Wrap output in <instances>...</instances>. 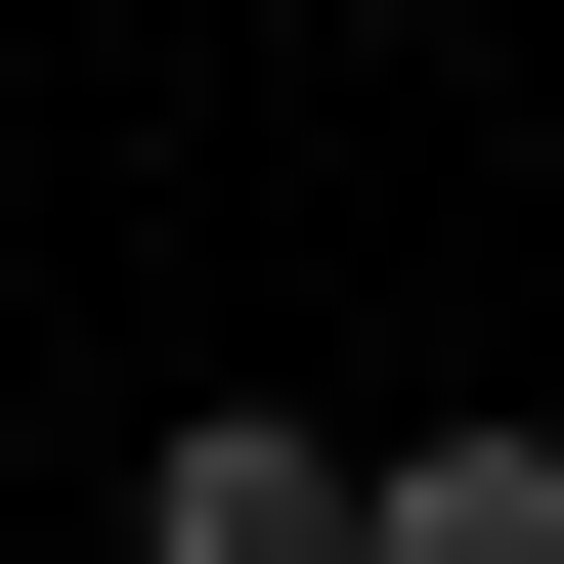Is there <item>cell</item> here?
Segmentation results:
<instances>
[{
	"instance_id": "1",
	"label": "cell",
	"mask_w": 564,
	"mask_h": 564,
	"mask_svg": "<svg viewBox=\"0 0 564 564\" xmlns=\"http://www.w3.org/2000/svg\"><path fill=\"white\" fill-rule=\"evenodd\" d=\"M131 564H348V434H174V478H131Z\"/></svg>"
},
{
	"instance_id": "2",
	"label": "cell",
	"mask_w": 564,
	"mask_h": 564,
	"mask_svg": "<svg viewBox=\"0 0 564 564\" xmlns=\"http://www.w3.org/2000/svg\"><path fill=\"white\" fill-rule=\"evenodd\" d=\"M348 564H564V434H391V478H348Z\"/></svg>"
}]
</instances>
